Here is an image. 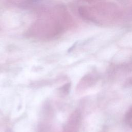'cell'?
Masks as SVG:
<instances>
[{
  "mask_svg": "<svg viewBox=\"0 0 132 132\" xmlns=\"http://www.w3.org/2000/svg\"><path fill=\"white\" fill-rule=\"evenodd\" d=\"M78 123V114L77 112H74L70 117L65 125L62 132H77Z\"/></svg>",
  "mask_w": 132,
  "mask_h": 132,
  "instance_id": "obj_2",
  "label": "cell"
},
{
  "mask_svg": "<svg viewBox=\"0 0 132 132\" xmlns=\"http://www.w3.org/2000/svg\"><path fill=\"white\" fill-rule=\"evenodd\" d=\"M69 16L63 7H55L41 15L30 27L29 34L31 37L42 40L55 38L68 26Z\"/></svg>",
  "mask_w": 132,
  "mask_h": 132,
  "instance_id": "obj_1",
  "label": "cell"
},
{
  "mask_svg": "<svg viewBox=\"0 0 132 132\" xmlns=\"http://www.w3.org/2000/svg\"><path fill=\"white\" fill-rule=\"evenodd\" d=\"M70 84L69 83L65 84V85H64L61 87V88H60V90L62 93L66 94L69 92L70 90Z\"/></svg>",
  "mask_w": 132,
  "mask_h": 132,
  "instance_id": "obj_3",
  "label": "cell"
}]
</instances>
